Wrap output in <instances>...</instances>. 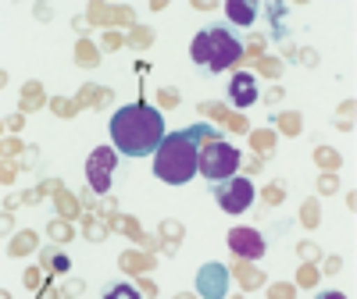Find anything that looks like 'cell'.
<instances>
[{
	"label": "cell",
	"instance_id": "cell-1",
	"mask_svg": "<svg viewBox=\"0 0 357 299\" xmlns=\"http://www.w3.org/2000/svg\"><path fill=\"white\" fill-rule=\"evenodd\" d=\"M111 146L122 157H151L158 154L165 132V114L151 104H126L122 111L111 114Z\"/></svg>",
	"mask_w": 357,
	"mask_h": 299
},
{
	"label": "cell",
	"instance_id": "cell-2",
	"mask_svg": "<svg viewBox=\"0 0 357 299\" xmlns=\"http://www.w3.org/2000/svg\"><path fill=\"white\" fill-rule=\"evenodd\" d=\"M204 136H211L207 125H193L183 132H168L154 154V175L168 186H186L197 175V157H200V143Z\"/></svg>",
	"mask_w": 357,
	"mask_h": 299
},
{
	"label": "cell",
	"instance_id": "cell-3",
	"mask_svg": "<svg viewBox=\"0 0 357 299\" xmlns=\"http://www.w3.org/2000/svg\"><path fill=\"white\" fill-rule=\"evenodd\" d=\"M190 57H193V65H200L207 72H225L243 57V43L236 40V33L225 22H215V25L200 29V33L193 36Z\"/></svg>",
	"mask_w": 357,
	"mask_h": 299
},
{
	"label": "cell",
	"instance_id": "cell-4",
	"mask_svg": "<svg viewBox=\"0 0 357 299\" xmlns=\"http://www.w3.org/2000/svg\"><path fill=\"white\" fill-rule=\"evenodd\" d=\"M236 168H240V150L218 136H204L200 157H197V175H204L207 182L218 186L225 178H236Z\"/></svg>",
	"mask_w": 357,
	"mask_h": 299
},
{
	"label": "cell",
	"instance_id": "cell-5",
	"mask_svg": "<svg viewBox=\"0 0 357 299\" xmlns=\"http://www.w3.org/2000/svg\"><path fill=\"white\" fill-rule=\"evenodd\" d=\"M211 193H215V203L222 207L225 214H243V211H250V203H254V196H257L254 182H250V178H243V175L225 178V182H218Z\"/></svg>",
	"mask_w": 357,
	"mask_h": 299
},
{
	"label": "cell",
	"instance_id": "cell-6",
	"mask_svg": "<svg viewBox=\"0 0 357 299\" xmlns=\"http://www.w3.org/2000/svg\"><path fill=\"white\" fill-rule=\"evenodd\" d=\"M118 171V150L114 146H97L93 154L86 157V178L93 193H107L111 189V178Z\"/></svg>",
	"mask_w": 357,
	"mask_h": 299
},
{
	"label": "cell",
	"instance_id": "cell-7",
	"mask_svg": "<svg viewBox=\"0 0 357 299\" xmlns=\"http://www.w3.org/2000/svg\"><path fill=\"white\" fill-rule=\"evenodd\" d=\"M232 289V278H229V267L211 260V264H204L200 271H197V296L200 299H225Z\"/></svg>",
	"mask_w": 357,
	"mask_h": 299
},
{
	"label": "cell",
	"instance_id": "cell-8",
	"mask_svg": "<svg viewBox=\"0 0 357 299\" xmlns=\"http://www.w3.org/2000/svg\"><path fill=\"white\" fill-rule=\"evenodd\" d=\"M229 250L236 257H243V260H261L264 250H268V243L261 239L257 228H232L229 232Z\"/></svg>",
	"mask_w": 357,
	"mask_h": 299
},
{
	"label": "cell",
	"instance_id": "cell-9",
	"mask_svg": "<svg viewBox=\"0 0 357 299\" xmlns=\"http://www.w3.org/2000/svg\"><path fill=\"white\" fill-rule=\"evenodd\" d=\"M229 100L236 104V107H250V104H257V79L254 75H247V72H236L232 79H229Z\"/></svg>",
	"mask_w": 357,
	"mask_h": 299
},
{
	"label": "cell",
	"instance_id": "cell-10",
	"mask_svg": "<svg viewBox=\"0 0 357 299\" xmlns=\"http://www.w3.org/2000/svg\"><path fill=\"white\" fill-rule=\"evenodd\" d=\"M100 299H143L139 289L132 282H122V278H114V282H104L100 289Z\"/></svg>",
	"mask_w": 357,
	"mask_h": 299
},
{
	"label": "cell",
	"instance_id": "cell-11",
	"mask_svg": "<svg viewBox=\"0 0 357 299\" xmlns=\"http://www.w3.org/2000/svg\"><path fill=\"white\" fill-rule=\"evenodd\" d=\"M225 15H229L232 25H250V22L257 18V8H254V4H243V0H229Z\"/></svg>",
	"mask_w": 357,
	"mask_h": 299
},
{
	"label": "cell",
	"instance_id": "cell-12",
	"mask_svg": "<svg viewBox=\"0 0 357 299\" xmlns=\"http://www.w3.org/2000/svg\"><path fill=\"white\" fill-rule=\"evenodd\" d=\"M314 299H347L343 292H336V289H325V292H318Z\"/></svg>",
	"mask_w": 357,
	"mask_h": 299
}]
</instances>
